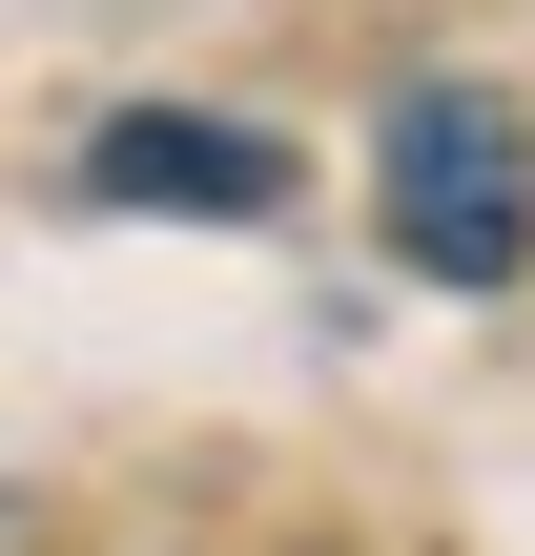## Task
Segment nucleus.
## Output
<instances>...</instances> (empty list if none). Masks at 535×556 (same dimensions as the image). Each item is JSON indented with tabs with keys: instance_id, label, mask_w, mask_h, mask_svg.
<instances>
[{
	"instance_id": "1",
	"label": "nucleus",
	"mask_w": 535,
	"mask_h": 556,
	"mask_svg": "<svg viewBox=\"0 0 535 556\" xmlns=\"http://www.w3.org/2000/svg\"><path fill=\"white\" fill-rule=\"evenodd\" d=\"M371 227L412 289H515L535 268V124L495 83H412L392 144H371Z\"/></svg>"
},
{
	"instance_id": "3",
	"label": "nucleus",
	"mask_w": 535,
	"mask_h": 556,
	"mask_svg": "<svg viewBox=\"0 0 535 556\" xmlns=\"http://www.w3.org/2000/svg\"><path fill=\"white\" fill-rule=\"evenodd\" d=\"M21 536H41V516H21V495H0V556H21Z\"/></svg>"
},
{
	"instance_id": "2",
	"label": "nucleus",
	"mask_w": 535,
	"mask_h": 556,
	"mask_svg": "<svg viewBox=\"0 0 535 556\" xmlns=\"http://www.w3.org/2000/svg\"><path fill=\"white\" fill-rule=\"evenodd\" d=\"M82 206H186V227H247V206H289V144H268V124H227V103H124V124L82 144Z\"/></svg>"
}]
</instances>
